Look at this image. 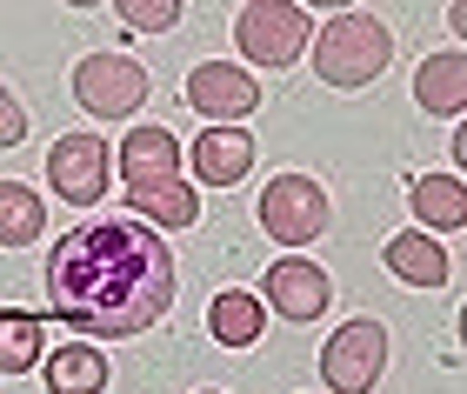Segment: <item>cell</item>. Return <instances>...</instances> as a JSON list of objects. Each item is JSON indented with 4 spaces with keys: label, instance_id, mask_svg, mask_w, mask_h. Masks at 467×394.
<instances>
[{
    "label": "cell",
    "instance_id": "52a82bcc",
    "mask_svg": "<svg viewBox=\"0 0 467 394\" xmlns=\"http://www.w3.org/2000/svg\"><path fill=\"white\" fill-rule=\"evenodd\" d=\"M147 94H154V88H147V67H140V60H127V54H88V60L74 67V100H80L94 120H127V114H140Z\"/></svg>",
    "mask_w": 467,
    "mask_h": 394
},
{
    "label": "cell",
    "instance_id": "2e32d148",
    "mask_svg": "<svg viewBox=\"0 0 467 394\" xmlns=\"http://www.w3.org/2000/svg\"><path fill=\"white\" fill-rule=\"evenodd\" d=\"M127 207H134V221L154 227V234L201 221V194L187 188V181H147V188H127Z\"/></svg>",
    "mask_w": 467,
    "mask_h": 394
},
{
    "label": "cell",
    "instance_id": "7402d4cb",
    "mask_svg": "<svg viewBox=\"0 0 467 394\" xmlns=\"http://www.w3.org/2000/svg\"><path fill=\"white\" fill-rule=\"evenodd\" d=\"M201 394H221V388H201Z\"/></svg>",
    "mask_w": 467,
    "mask_h": 394
},
{
    "label": "cell",
    "instance_id": "30bf717a",
    "mask_svg": "<svg viewBox=\"0 0 467 394\" xmlns=\"http://www.w3.org/2000/svg\"><path fill=\"white\" fill-rule=\"evenodd\" d=\"M187 161H194V188H241L254 174V134L247 128H201Z\"/></svg>",
    "mask_w": 467,
    "mask_h": 394
},
{
    "label": "cell",
    "instance_id": "8992f818",
    "mask_svg": "<svg viewBox=\"0 0 467 394\" xmlns=\"http://www.w3.org/2000/svg\"><path fill=\"white\" fill-rule=\"evenodd\" d=\"M47 188L67 207H94L114 188V148L100 134H60L47 148Z\"/></svg>",
    "mask_w": 467,
    "mask_h": 394
},
{
    "label": "cell",
    "instance_id": "277c9868",
    "mask_svg": "<svg viewBox=\"0 0 467 394\" xmlns=\"http://www.w3.org/2000/svg\"><path fill=\"white\" fill-rule=\"evenodd\" d=\"M254 214H261V234L281 241V247H314L334 227V201L314 174H274L261 201H254Z\"/></svg>",
    "mask_w": 467,
    "mask_h": 394
},
{
    "label": "cell",
    "instance_id": "7a4b0ae2",
    "mask_svg": "<svg viewBox=\"0 0 467 394\" xmlns=\"http://www.w3.org/2000/svg\"><path fill=\"white\" fill-rule=\"evenodd\" d=\"M307 47H314V74H321L327 88L354 94V88H368V80L388 74L394 34H388V20H380V14H368V7H341L321 34L307 40Z\"/></svg>",
    "mask_w": 467,
    "mask_h": 394
},
{
    "label": "cell",
    "instance_id": "8fae6325",
    "mask_svg": "<svg viewBox=\"0 0 467 394\" xmlns=\"http://www.w3.org/2000/svg\"><path fill=\"white\" fill-rule=\"evenodd\" d=\"M114 168L127 188H147V181H181V140L161 128V120H140L134 134L114 148Z\"/></svg>",
    "mask_w": 467,
    "mask_h": 394
},
{
    "label": "cell",
    "instance_id": "9c48e42d",
    "mask_svg": "<svg viewBox=\"0 0 467 394\" xmlns=\"http://www.w3.org/2000/svg\"><path fill=\"white\" fill-rule=\"evenodd\" d=\"M261 295H267V307H274L281 321L307 327V321H321L327 307H334V281H327V267H321V261H307V254H281V261L267 267Z\"/></svg>",
    "mask_w": 467,
    "mask_h": 394
},
{
    "label": "cell",
    "instance_id": "d6986e66",
    "mask_svg": "<svg viewBox=\"0 0 467 394\" xmlns=\"http://www.w3.org/2000/svg\"><path fill=\"white\" fill-rule=\"evenodd\" d=\"M40 355H47V321L27 307L0 315V375H27V368H40Z\"/></svg>",
    "mask_w": 467,
    "mask_h": 394
},
{
    "label": "cell",
    "instance_id": "6da1fadb",
    "mask_svg": "<svg viewBox=\"0 0 467 394\" xmlns=\"http://www.w3.org/2000/svg\"><path fill=\"white\" fill-rule=\"evenodd\" d=\"M181 295V267L154 227L134 214H100L67 227L47 247V315L80 327L94 347L100 341H134Z\"/></svg>",
    "mask_w": 467,
    "mask_h": 394
},
{
    "label": "cell",
    "instance_id": "44dd1931",
    "mask_svg": "<svg viewBox=\"0 0 467 394\" xmlns=\"http://www.w3.org/2000/svg\"><path fill=\"white\" fill-rule=\"evenodd\" d=\"M20 140H27V108H20V94L0 80V154L20 148Z\"/></svg>",
    "mask_w": 467,
    "mask_h": 394
},
{
    "label": "cell",
    "instance_id": "ba28073f",
    "mask_svg": "<svg viewBox=\"0 0 467 394\" xmlns=\"http://www.w3.org/2000/svg\"><path fill=\"white\" fill-rule=\"evenodd\" d=\"M187 108H194L207 128H241V120L261 108V80H254L241 60H201L187 74Z\"/></svg>",
    "mask_w": 467,
    "mask_h": 394
},
{
    "label": "cell",
    "instance_id": "e0dca14e",
    "mask_svg": "<svg viewBox=\"0 0 467 394\" xmlns=\"http://www.w3.org/2000/svg\"><path fill=\"white\" fill-rule=\"evenodd\" d=\"M207 335L221 347H254L267 335V307L261 295H247V287H221L214 301H207Z\"/></svg>",
    "mask_w": 467,
    "mask_h": 394
},
{
    "label": "cell",
    "instance_id": "5b68a950",
    "mask_svg": "<svg viewBox=\"0 0 467 394\" xmlns=\"http://www.w3.org/2000/svg\"><path fill=\"white\" fill-rule=\"evenodd\" d=\"M380 375H388V327L374 315H354L327 335L321 347V381L327 394H374Z\"/></svg>",
    "mask_w": 467,
    "mask_h": 394
},
{
    "label": "cell",
    "instance_id": "4fadbf2b",
    "mask_svg": "<svg viewBox=\"0 0 467 394\" xmlns=\"http://www.w3.org/2000/svg\"><path fill=\"white\" fill-rule=\"evenodd\" d=\"M414 100H420V114L461 120L467 114V54L461 47H441V54L420 60V67H414Z\"/></svg>",
    "mask_w": 467,
    "mask_h": 394
},
{
    "label": "cell",
    "instance_id": "7c38bea8",
    "mask_svg": "<svg viewBox=\"0 0 467 394\" xmlns=\"http://www.w3.org/2000/svg\"><path fill=\"white\" fill-rule=\"evenodd\" d=\"M380 261H388V275L408 281V287H448V281H454L448 247H441L434 234H420V227H400V234H388Z\"/></svg>",
    "mask_w": 467,
    "mask_h": 394
},
{
    "label": "cell",
    "instance_id": "9a60e30c",
    "mask_svg": "<svg viewBox=\"0 0 467 394\" xmlns=\"http://www.w3.org/2000/svg\"><path fill=\"white\" fill-rule=\"evenodd\" d=\"M408 207H414L420 234H461V227H467V188H461V174H420L408 188Z\"/></svg>",
    "mask_w": 467,
    "mask_h": 394
},
{
    "label": "cell",
    "instance_id": "ffe728a7",
    "mask_svg": "<svg viewBox=\"0 0 467 394\" xmlns=\"http://www.w3.org/2000/svg\"><path fill=\"white\" fill-rule=\"evenodd\" d=\"M181 14H187L181 0H114V20L127 34H167Z\"/></svg>",
    "mask_w": 467,
    "mask_h": 394
},
{
    "label": "cell",
    "instance_id": "ac0fdd59",
    "mask_svg": "<svg viewBox=\"0 0 467 394\" xmlns=\"http://www.w3.org/2000/svg\"><path fill=\"white\" fill-rule=\"evenodd\" d=\"M47 234V201L27 181H0V247H34Z\"/></svg>",
    "mask_w": 467,
    "mask_h": 394
},
{
    "label": "cell",
    "instance_id": "5bb4252c",
    "mask_svg": "<svg viewBox=\"0 0 467 394\" xmlns=\"http://www.w3.org/2000/svg\"><path fill=\"white\" fill-rule=\"evenodd\" d=\"M40 368H47V394H108V375H114V361L94 341H60L40 355Z\"/></svg>",
    "mask_w": 467,
    "mask_h": 394
},
{
    "label": "cell",
    "instance_id": "3957f363",
    "mask_svg": "<svg viewBox=\"0 0 467 394\" xmlns=\"http://www.w3.org/2000/svg\"><path fill=\"white\" fill-rule=\"evenodd\" d=\"M314 40V14L301 0H247L234 14V47L247 67H294Z\"/></svg>",
    "mask_w": 467,
    "mask_h": 394
}]
</instances>
